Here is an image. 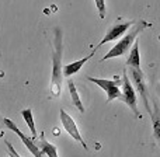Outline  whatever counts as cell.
Wrapping results in <instances>:
<instances>
[{
    "label": "cell",
    "instance_id": "6da1fadb",
    "mask_svg": "<svg viewBox=\"0 0 160 157\" xmlns=\"http://www.w3.org/2000/svg\"><path fill=\"white\" fill-rule=\"evenodd\" d=\"M55 48L52 51V79H51V96L61 97L62 94V83H63V34L61 28H55Z\"/></svg>",
    "mask_w": 160,
    "mask_h": 157
},
{
    "label": "cell",
    "instance_id": "7a4b0ae2",
    "mask_svg": "<svg viewBox=\"0 0 160 157\" xmlns=\"http://www.w3.org/2000/svg\"><path fill=\"white\" fill-rule=\"evenodd\" d=\"M146 27H149V24H148L146 21H138V22H135V24L131 27V30L128 31V32L125 34V35L122 37V38L119 39L118 42H117V45H114V47L107 52V55L102 56L100 62L108 61V59H112V58H119V56L125 55L128 51H131V48L133 47L135 41L138 39L139 34H141Z\"/></svg>",
    "mask_w": 160,
    "mask_h": 157
},
{
    "label": "cell",
    "instance_id": "3957f363",
    "mask_svg": "<svg viewBox=\"0 0 160 157\" xmlns=\"http://www.w3.org/2000/svg\"><path fill=\"white\" fill-rule=\"evenodd\" d=\"M122 97L121 100L132 110L133 115L136 118H141V112L138 110V101H136V91L133 88V84L131 81V79L128 77V70L124 69L122 72Z\"/></svg>",
    "mask_w": 160,
    "mask_h": 157
},
{
    "label": "cell",
    "instance_id": "277c9868",
    "mask_svg": "<svg viewBox=\"0 0 160 157\" xmlns=\"http://www.w3.org/2000/svg\"><path fill=\"white\" fill-rule=\"evenodd\" d=\"M88 81L97 84L98 87H101V90L105 91L107 94V102L114 101L115 98H121L122 93L119 90V87L122 86V77H115V80H110V79H96V77H90L87 76L86 77Z\"/></svg>",
    "mask_w": 160,
    "mask_h": 157
},
{
    "label": "cell",
    "instance_id": "5b68a950",
    "mask_svg": "<svg viewBox=\"0 0 160 157\" xmlns=\"http://www.w3.org/2000/svg\"><path fill=\"white\" fill-rule=\"evenodd\" d=\"M133 24H135V21H124V22H119L118 21V22H115L114 25H111V27L107 30V32H105L104 38H102L101 41H100L98 44L93 48V51H91V52L96 53L97 49H98V48H101L102 45L108 44V42H112V41H115V39L122 38V37H124L125 34L131 30V27H132Z\"/></svg>",
    "mask_w": 160,
    "mask_h": 157
},
{
    "label": "cell",
    "instance_id": "8992f818",
    "mask_svg": "<svg viewBox=\"0 0 160 157\" xmlns=\"http://www.w3.org/2000/svg\"><path fill=\"white\" fill-rule=\"evenodd\" d=\"M131 80H132V84L135 86V88L138 90L139 96H141L143 105L146 108V111L149 112V115H152L153 110L150 108L149 104V97H148V88H146V83H145V75L141 69H135V67H131Z\"/></svg>",
    "mask_w": 160,
    "mask_h": 157
},
{
    "label": "cell",
    "instance_id": "52a82bcc",
    "mask_svg": "<svg viewBox=\"0 0 160 157\" xmlns=\"http://www.w3.org/2000/svg\"><path fill=\"white\" fill-rule=\"evenodd\" d=\"M59 116H61L62 126H63V129L68 132V135H70V138H73L76 142H79V143L83 146V149L88 150L87 143H86L84 139H83L82 135H80L79 128H78V125H76L75 119H73L72 116H70L69 114H68L66 111L63 110V108H61V111H59Z\"/></svg>",
    "mask_w": 160,
    "mask_h": 157
},
{
    "label": "cell",
    "instance_id": "ba28073f",
    "mask_svg": "<svg viewBox=\"0 0 160 157\" xmlns=\"http://www.w3.org/2000/svg\"><path fill=\"white\" fill-rule=\"evenodd\" d=\"M3 122H4V125L11 130V132H14L16 135H18V138L21 139V142L24 143V146L27 147L28 150H30V153H31V155H32L34 157H44V156H45L44 153H42V150L39 149V146H37L35 142H34L32 139L30 138V136L24 135V133H22L21 130L18 129V126H17V125L14 124V122L11 121V119L4 118V119H3Z\"/></svg>",
    "mask_w": 160,
    "mask_h": 157
},
{
    "label": "cell",
    "instance_id": "9c48e42d",
    "mask_svg": "<svg viewBox=\"0 0 160 157\" xmlns=\"http://www.w3.org/2000/svg\"><path fill=\"white\" fill-rule=\"evenodd\" d=\"M91 56H94V52H91L90 55L84 56V58L79 59V61L73 62V63H69V65H66V66H63V76H65V77H70V76L76 75V73H78L79 70L82 69L83 66H84L86 62L90 61Z\"/></svg>",
    "mask_w": 160,
    "mask_h": 157
},
{
    "label": "cell",
    "instance_id": "30bf717a",
    "mask_svg": "<svg viewBox=\"0 0 160 157\" xmlns=\"http://www.w3.org/2000/svg\"><path fill=\"white\" fill-rule=\"evenodd\" d=\"M150 119H152V126H153V138L160 145V107L158 101L153 102V112L150 115Z\"/></svg>",
    "mask_w": 160,
    "mask_h": 157
},
{
    "label": "cell",
    "instance_id": "8fae6325",
    "mask_svg": "<svg viewBox=\"0 0 160 157\" xmlns=\"http://www.w3.org/2000/svg\"><path fill=\"white\" fill-rule=\"evenodd\" d=\"M127 66L135 67V69H141V55H139V39H136L133 47L131 48L129 56L127 59Z\"/></svg>",
    "mask_w": 160,
    "mask_h": 157
},
{
    "label": "cell",
    "instance_id": "7c38bea8",
    "mask_svg": "<svg viewBox=\"0 0 160 157\" xmlns=\"http://www.w3.org/2000/svg\"><path fill=\"white\" fill-rule=\"evenodd\" d=\"M68 90L70 93V97H72V101H73V105L79 110V112H84V105H83V101L80 98L79 93H78V88H76V84L72 79L68 80Z\"/></svg>",
    "mask_w": 160,
    "mask_h": 157
},
{
    "label": "cell",
    "instance_id": "4fadbf2b",
    "mask_svg": "<svg viewBox=\"0 0 160 157\" xmlns=\"http://www.w3.org/2000/svg\"><path fill=\"white\" fill-rule=\"evenodd\" d=\"M39 149L42 150L47 157H59L58 156V149H56L55 145L49 143V142L45 139L44 133H41V139H39Z\"/></svg>",
    "mask_w": 160,
    "mask_h": 157
},
{
    "label": "cell",
    "instance_id": "5bb4252c",
    "mask_svg": "<svg viewBox=\"0 0 160 157\" xmlns=\"http://www.w3.org/2000/svg\"><path fill=\"white\" fill-rule=\"evenodd\" d=\"M21 115L22 118H24L25 124H27V126L30 128V132H31V139H32L34 142H35L37 139V129H35V124H34V118H32V111H31V108H25V110L21 111Z\"/></svg>",
    "mask_w": 160,
    "mask_h": 157
},
{
    "label": "cell",
    "instance_id": "9a60e30c",
    "mask_svg": "<svg viewBox=\"0 0 160 157\" xmlns=\"http://www.w3.org/2000/svg\"><path fill=\"white\" fill-rule=\"evenodd\" d=\"M96 3L97 11H98V17L101 20L105 18V14H107V7H105V0H94Z\"/></svg>",
    "mask_w": 160,
    "mask_h": 157
},
{
    "label": "cell",
    "instance_id": "2e32d148",
    "mask_svg": "<svg viewBox=\"0 0 160 157\" xmlns=\"http://www.w3.org/2000/svg\"><path fill=\"white\" fill-rule=\"evenodd\" d=\"M6 146H7V150H8V157H21L18 153L16 152V149L13 147V145H11L10 142L6 140Z\"/></svg>",
    "mask_w": 160,
    "mask_h": 157
},
{
    "label": "cell",
    "instance_id": "e0dca14e",
    "mask_svg": "<svg viewBox=\"0 0 160 157\" xmlns=\"http://www.w3.org/2000/svg\"><path fill=\"white\" fill-rule=\"evenodd\" d=\"M156 91H158V94L160 96V84H158V87H156Z\"/></svg>",
    "mask_w": 160,
    "mask_h": 157
}]
</instances>
